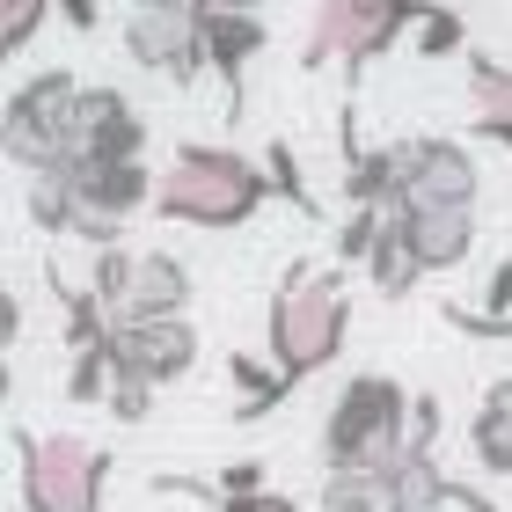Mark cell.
<instances>
[{
    "instance_id": "obj_26",
    "label": "cell",
    "mask_w": 512,
    "mask_h": 512,
    "mask_svg": "<svg viewBox=\"0 0 512 512\" xmlns=\"http://www.w3.org/2000/svg\"><path fill=\"white\" fill-rule=\"evenodd\" d=\"M59 15H66V30H103V8H96V0H59Z\"/></svg>"
},
{
    "instance_id": "obj_12",
    "label": "cell",
    "mask_w": 512,
    "mask_h": 512,
    "mask_svg": "<svg viewBox=\"0 0 512 512\" xmlns=\"http://www.w3.org/2000/svg\"><path fill=\"white\" fill-rule=\"evenodd\" d=\"M425 271H461L476 256V205H395Z\"/></svg>"
},
{
    "instance_id": "obj_24",
    "label": "cell",
    "mask_w": 512,
    "mask_h": 512,
    "mask_svg": "<svg viewBox=\"0 0 512 512\" xmlns=\"http://www.w3.org/2000/svg\"><path fill=\"white\" fill-rule=\"evenodd\" d=\"M220 512H308V505H293L286 491H249V498H213Z\"/></svg>"
},
{
    "instance_id": "obj_6",
    "label": "cell",
    "mask_w": 512,
    "mask_h": 512,
    "mask_svg": "<svg viewBox=\"0 0 512 512\" xmlns=\"http://www.w3.org/2000/svg\"><path fill=\"white\" fill-rule=\"evenodd\" d=\"M74 110H81V81L52 66V74L22 81L8 96V118H0V147L22 176H59V169H81V147H74Z\"/></svg>"
},
{
    "instance_id": "obj_23",
    "label": "cell",
    "mask_w": 512,
    "mask_h": 512,
    "mask_svg": "<svg viewBox=\"0 0 512 512\" xmlns=\"http://www.w3.org/2000/svg\"><path fill=\"white\" fill-rule=\"evenodd\" d=\"M483 315L512 322V256H498V264H491V286H483Z\"/></svg>"
},
{
    "instance_id": "obj_29",
    "label": "cell",
    "mask_w": 512,
    "mask_h": 512,
    "mask_svg": "<svg viewBox=\"0 0 512 512\" xmlns=\"http://www.w3.org/2000/svg\"><path fill=\"white\" fill-rule=\"evenodd\" d=\"M213 8H242V15H264V0H213Z\"/></svg>"
},
{
    "instance_id": "obj_7",
    "label": "cell",
    "mask_w": 512,
    "mask_h": 512,
    "mask_svg": "<svg viewBox=\"0 0 512 512\" xmlns=\"http://www.w3.org/2000/svg\"><path fill=\"white\" fill-rule=\"evenodd\" d=\"M483 169L461 139H395V205H476Z\"/></svg>"
},
{
    "instance_id": "obj_8",
    "label": "cell",
    "mask_w": 512,
    "mask_h": 512,
    "mask_svg": "<svg viewBox=\"0 0 512 512\" xmlns=\"http://www.w3.org/2000/svg\"><path fill=\"white\" fill-rule=\"evenodd\" d=\"M125 59L154 81L191 88L205 74V15H169V8H125Z\"/></svg>"
},
{
    "instance_id": "obj_3",
    "label": "cell",
    "mask_w": 512,
    "mask_h": 512,
    "mask_svg": "<svg viewBox=\"0 0 512 512\" xmlns=\"http://www.w3.org/2000/svg\"><path fill=\"white\" fill-rule=\"evenodd\" d=\"M417 395L395 374H352L322 417V469H403Z\"/></svg>"
},
{
    "instance_id": "obj_30",
    "label": "cell",
    "mask_w": 512,
    "mask_h": 512,
    "mask_svg": "<svg viewBox=\"0 0 512 512\" xmlns=\"http://www.w3.org/2000/svg\"><path fill=\"white\" fill-rule=\"evenodd\" d=\"M388 512H403V505H388Z\"/></svg>"
},
{
    "instance_id": "obj_27",
    "label": "cell",
    "mask_w": 512,
    "mask_h": 512,
    "mask_svg": "<svg viewBox=\"0 0 512 512\" xmlns=\"http://www.w3.org/2000/svg\"><path fill=\"white\" fill-rule=\"evenodd\" d=\"M0 337H8V352L22 344V293H8V300H0Z\"/></svg>"
},
{
    "instance_id": "obj_22",
    "label": "cell",
    "mask_w": 512,
    "mask_h": 512,
    "mask_svg": "<svg viewBox=\"0 0 512 512\" xmlns=\"http://www.w3.org/2000/svg\"><path fill=\"white\" fill-rule=\"evenodd\" d=\"M154 395L161 388H147V381H132V374H118V381H110V417H118V425H147V410H154Z\"/></svg>"
},
{
    "instance_id": "obj_20",
    "label": "cell",
    "mask_w": 512,
    "mask_h": 512,
    "mask_svg": "<svg viewBox=\"0 0 512 512\" xmlns=\"http://www.w3.org/2000/svg\"><path fill=\"white\" fill-rule=\"evenodd\" d=\"M417 59H454L461 52V44H469V22H461L454 8H439V0H432V8H425V22H417Z\"/></svg>"
},
{
    "instance_id": "obj_2",
    "label": "cell",
    "mask_w": 512,
    "mask_h": 512,
    "mask_svg": "<svg viewBox=\"0 0 512 512\" xmlns=\"http://www.w3.org/2000/svg\"><path fill=\"white\" fill-rule=\"evenodd\" d=\"M271 198V169L264 161H249L235 147H205V139H183L169 154V169H161V191H154V213L176 220V227H249L264 213Z\"/></svg>"
},
{
    "instance_id": "obj_25",
    "label": "cell",
    "mask_w": 512,
    "mask_h": 512,
    "mask_svg": "<svg viewBox=\"0 0 512 512\" xmlns=\"http://www.w3.org/2000/svg\"><path fill=\"white\" fill-rule=\"evenodd\" d=\"M447 322H454V330H469V337H512V322L483 315V308H447Z\"/></svg>"
},
{
    "instance_id": "obj_15",
    "label": "cell",
    "mask_w": 512,
    "mask_h": 512,
    "mask_svg": "<svg viewBox=\"0 0 512 512\" xmlns=\"http://www.w3.org/2000/svg\"><path fill=\"white\" fill-rule=\"evenodd\" d=\"M469 454L483 476H512V374H498L483 388V403L469 417Z\"/></svg>"
},
{
    "instance_id": "obj_14",
    "label": "cell",
    "mask_w": 512,
    "mask_h": 512,
    "mask_svg": "<svg viewBox=\"0 0 512 512\" xmlns=\"http://www.w3.org/2000/svg\"><path fill=\"white\" fill-rule=\"evenodd\" d=\"M469 125L512 154V59L469 52Z\"/></svg>"
},
{
    "instance_id": "obj_17",
    "label": "cell",
    "mask_w": 512,
    "mask_h": 512,
    "mask_svg": "<svg viewBox=\"0 0 512 512\" xmlns=\"http://www.w3.org/2000/svg\"><path fill=\"white\" fill-rule=\"evenodd\" d=\"M227 381H235V417H242V425L271 417V410L293 395V381L278 374L271 359H249V352H235V359H227Z\"/></svg>"
},
{
    "instance_id": "obj_10",
    "label": "cell",
    "mask_w": 512,
    "mask_h": 512,
    "mask_svg": "<svg viewBox=\"0 0 512 512\" xmlns=\"http://www.w3.org/2000/svg\"><path fill=\"white\" fill-rule=\"evenodd\" d=\"M74 147L81 169H103V161H147V118L125 88H81L74 110Z\"/></svg>"
},
{
    "instance_id": "obj_1",
    "label": "cell",
    "mask_w": 512,
    "mask_h": 512,
    "mask_svg": "<svg viewBox=\"0 0 512 512\" xmlns=\"http://www.w3.org/2000/svg\"><path fill=\"white\" fill-rule=\"evenodd\" d=\"M344 337H352V286H344V264H293L278 278L271 315H264V359L300 388V381H315L322 366H337Z\"/></svg>"
},
{
    "instance_id": "obj_13",
    "label": "cell",
    "mask_w": 512,
    "mask_h": 512,
    "mask_svg": "<svg viewBox=\"0 0 512 512\" xmlns=\"http://www.w3.org/2000/svg\"><path fill=\"white\" fill-rule=\"evenodd\" d=\"M191 308V271H183V256L169 249H139V271H132V293L118 322H147V315H183Z\"/></svg>"
},
{
    "instance_id": "obj_4",
    "label": "cell",
    "mask_w": 512,
    "mask_h": 512,
    "mask_svg": "<svg viewBox=\"0 0 512 512\" xmlns=\"http://www.w3.org/2000/svg\"><path fill=\"white\" fill-rule=\"evenodd\" d=\"M15 447V491L22 512H103V483H110V447L81 432H8Z\"/></svg>"
},
{
    "instance_id": "obj_5",
    "label": "cell",
    "mask_w": 512,
    "mask_h": 512,
    "mask_svg": "<svg viewBox=\"0 0 512 512\" xmlns=\"http://www.w3.org/2000/svg\"><path fill=\"white\" fill-rule=\"evenodd\" d=\"M432 0H308V44L300 66H344L366 74L374 59H388L403 37H417Z\"/></svg>"
},
{
    "instance_id": "obj_11",
    "label": "cell",
    "mask_w": 512,
    "mask_h": 512,
    "mask_svg": "<svg viewBox=\"0 0 512 512\" xmlns=\"http://www.w3.org/2000/svg\"><path fill=\"white\" fill-rule=\"evenodd\" d=\"M271 44L264 30V15H242V8H213L205 15V66L227 81V110L242 118V103H249V59Z\"/></svg>"
},
{
    "instance_id": "obj_18",
    "label": "cell",
    "mask_w": 512,
    "mask_h": 512,
    "mask_svg": "<svg viewBox=\"0 0 512 512\" xmlns=\"http://www.w3.org/2000/svg\"><path fill=\"white\" fill-rule=\"evenodd\" d=\"M395 476L388 469H322V512H388Z\"/></svg>"
},
{
    "instance_id": "obj_16",
    "label": "cell",
    "mask_w": 512,
    "mask_h": 512,
    "mask_svg": "<svg viewBox=\"0 0 512 512\" xmlns=\"http://www.w3.org/2000/svg\"><path fill=\"white\" fill-rule=\"evenodd\" d=\"M366 278H374V293H381V300H410V293L432 278V271H425V256H417V242H410V227H403V213H388L374 256H366Z\"/></svg>"
},
{
    "instance_id": "obj_28",
    "label": "cell",
    "mask_w": 512,
    "mask_h": 512,
    "mask_svg": "<svg viewBox=\"0 0 512 512\" xmlns=\"http://www.w3.org/2000/svg\"><path fill=\"white\" fill-rule=\"evenodd\" d=\"M132 8H169V15H213V0H132Z\"/></svg>"
},
{
    "instance_id": "obj_9",
    "label": "cell",
    "mask_w": 512,
    "mask_h": 512,
    "mask_svg": "<svg viewBox=\"0 0 512 512\" xmlns=\"http://www.w3.org/2000/svg\"><path fill=\"white\" fill-rule=\"evenodd\" d=\"M110 359H118V374L147 381V388H169L198 366V330L191 315H147V322H118L110 330Z\"/></svg>"
},
{
    "instance_id": "obj_21",
    "label": "cell",
    "mask_w": 512,
    "mask_h": 512,
    "mask_svg": "<svg viewBox=\"0 0 512 512\" xmlns=\"http://www.w3.org/2000/svg\"><path fill=\"white\" fill-rule=\"evenodd\" d=\"M264 169H271V191L286 198V205H300V213H315V191H308V183H300V161H293V147H286V139H271Z\"/></svg>"
},
{
    "instance_id": "obj_19",
    "label": "cell",
    "mask_w": 512,
    "mask_h": 512,
    "mask_svg": "<svg viewBox=\"0 0 512 512\" xmlns=\"http://www.w3.org/2000/svg\"><path fill=\"white\" fill-rule=\"evenodd\" d=\"M52 15H59V0H0V52L22 59V52H30V37H37Z\"/></svg>"
}]
</instances>
